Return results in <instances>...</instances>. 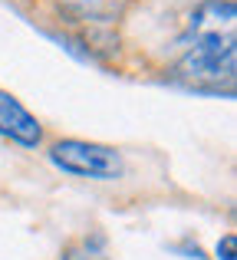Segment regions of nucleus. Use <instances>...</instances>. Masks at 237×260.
Instances as JSON below:
<instances>
[{"instance_id":"obj_5","label":"nucleus","mask_w":237,"mask_h":260,"mask_svg":"<svg viewBox=\"0 0 237 260\" xmlns=\"http://www.w3.org/2000/svg\"><path fill=\"white\" fill-rule=\"evenodd\" d=\"M218 260H237V237L224 234L218 241Z\"/></svg>"},{"instance_id":"obj_1","label":"nucleus","mask_w":237,"mask_h":260,"mask_svg":"<svg viewBox=\"0 0 237 260\" xmlns=\"http://www.w3.org/2000/svg\"><path fill=\"white\" fill-rule=\"evenodd\" d=\"M194 43L181 53L175 63L172 79L191 92H224L234 95V70H237V46H234V26L224 30H198L188 33Z\"/></svg>"},{"instance_id":"obj_4","label":"nucleus","mask_w":237,"mask_h":260,"mask_svg":"<svg viewBox=\"0 0 237 260\" xmlns=\"http://www.w3.org/2000/svg\"><path fill=\"white\" fill-rule=\"evenodd\" d=\"M79 17H89V20H99V23H109L116 20L119 13V4L116 0H66Z\"/></svg>"},{"instance_id":"obj_3","label":"nucleus","mask_w":237,"mask_h":260,"mask_svg":"<svg viewBox=\"0 0 237 260\" xmlns=\"http://www.w3.org/2000/svg\"><path fill=\"white\" fill-rule=\"evenodd\" d=\"M0 135L23 148H37L43 142V128H40L37 115H30V109L4 89H0Z\"/></svg>"},{"instance_id":"obj_2","label":"nucleus","mask_w":237,"mask_h":260,"mask_svg":"<svg viewBox=\"0 0 237 260\" xmlns=\"http://www.w3.org/2000/svg\"><path fill=\"white\" fill-rule=\"evenodd\" d=\"M50 161L66 175H79V178H96V181H116L122 178L125 165L122 155L109 145L99 142H83V139H63L50 148Z\"/></svg>"}]
</instances>
